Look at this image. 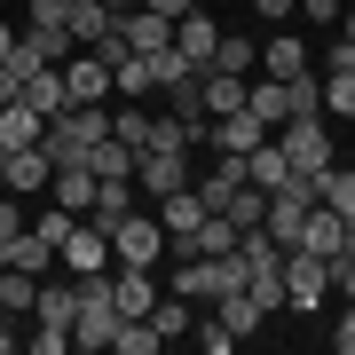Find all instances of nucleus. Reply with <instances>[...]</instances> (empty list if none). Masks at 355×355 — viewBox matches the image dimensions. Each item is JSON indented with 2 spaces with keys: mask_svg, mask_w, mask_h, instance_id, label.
<instances>
[{
  "mask_svg": "<svg viewBox=\"0 0 355 355\" xmlns=\"http://www.w3.org/2000/svg\"><path fill=\"white\" fill-rule=\"evenodd\" d=\"M166 245H174V237H166V221L135 205V214L111 229V268H158V261H166Z\"/></svg>",
  "mask_w": 355,
  "mask_h": 355,
  "instance_id": "nucleus-1",
  "label": "nucleus"
},
{
  "mask_svg": "<svg viewBox=\"0 0 355 355\" xmlns=\"http://www.w3.org/2000/svg\"><path fill=\"white\" fill-rule=\"evenodd\" d=\"M277 150L292 158V174H308V182L331 174V127H324V119H284V127H277Z\"/></svg>",
  "mask_w": 355,
  "mask_h": 355,
  "instance_id": "nucleus-2",
  "label": "nucleus"
},
{
  "mask_svg": "<svg viewBox=\"0 0 355 355\" xmlns=\"http://www.w3.org/2000/svg\"><path fill=\"white\" fill-rule=\"evenodd\" d=\"M277 277H284V308H324V300H331V261L300 253V245L277 261Z\"/></svg>",
  "mask_w": 355,
  "mask_h": 355,
  "instance_id": "nucleus-3",
  "label": "nucleus"
},
{
  "mask_svg": "<svg viewBox=\"0 0 355 355\" xmlns=\"http://www.w3.org/2000/svg\"><path fill=\"white\" fill-rule=\"evenodd\" d=\"M268 135H277V127H261V119L245 111V103H237V111H221V119H205V150H221V158H245V150H261Z\"/></svg>",
  "mask_w": 355,
  "mask_h": 355,
  "instance_id": "nucleus-4",
  "label": "nucleus"
},
{
  "mask_svg": "<svg viewBox=\"0 0 355 355\" xmlns=\"http://www.w3.org/2000/svg\"><path fill=\"white\" fill-rule=\"evenodd\" d=\"M111 24H119V40H127L135 55H158V48H174V16H158V8H142V0H135V8H119Z\"/></svg>",
  "mask_w": 355,
  "mask_h": 355,
  "instance_id": "nucleus-5",
  "label": "nucleus"
},
{
  "mask_svg": "<svg viewBox=\"0 0 355 355\" xmlns=\"http://www.w3.org/2000/svg\"><path fill=\"white\" fill-rule=\"evenodd\" d=\"M64 103H111V64L95 48H71L64 64Z\"/></svg>",
  "mask_w": 355,
  "mask_h": 355,
  "instance_id": "nucleus-6",
  "label": "nucleus"
},
{
  "mask_svg": "<svg viewBox=\"0 0 355 355\" xmlns=\"http://www.w3.org/2000/svg\"><path fill=\"white\" fill-rule=\"evenodd\" d=\"M55 268H71V277H87V268H111V237H103L95 221H71V237L55 245Z\"/></svg>",
  "mask_w": 355,
  "mask_h": 355,
  "instance_id": "nucleus-7",
  "label": "nucleus"
},
{
  "mask_svg": "<svg viewBox=\"0 0 355 355\" xmlns=\"http://www.w3.org/2000/svg\"><path fill=\"white\" fill-rule=\"evenodd\" d=\"M300 253H316V261H340V253H347V221L331 214V205H308V221H300Z\"/></svg>",
  "mask_w": 355,
  "mask_h": 355,
  "instance_id": "nucleus-8",
  "label": "nucleus"
},
{
  "mask_svg": "<svg viewBox=\"0 0 355 355\" xmlns=\"http://www.w3.org/2000/svg\"><path fill=\"white\" fill-rule=\"evenodd\" d=\"M253 71H268V79H300V71H316V55H308L300 32H277V40H261V64H253Z\"/></svg>",
  "mask_w": 355,
  "mask_h": 355,
  "instance_id": "nucleus-9",
  "label": "nucleus"
},
{
  "mask_svg": "<svg viewBox=\"0 0 355 355\" xmlns=\"http://www.w3.org/2000/svg\"><path fill=\"white\" fill-rule=\"evenodd\" d=\"M182 182H190L182 150H142V158H135V190H142V198H166V190H182Z\"/></svg>",
  "mask_w": 355,
  "mask_h": 355,
  "instance_id": "nucleus-10",
  "label": "nucleus"
},
{
  "mask_svg": "<svg viewBox=\"0 0 355 355\" xmlns=\"http://www.w3.org/2000/svg\"><path fill=\"white\" fill-rule=\"evenodd\" d=\"M158 221H166V237H174V245H190V237H198V221H205V198H198V182L166 190V198H158Z\"/></svg>",
  "mask_w": 355,
  "mask_h": 355,
  "instance_id": "nucleus-11",
  "label": "nucleus"
},
{
  "mask_svg": "<svg viewBox=\"0 0 355 355\" xmlns=\"http://www.w3.org/2000/svg\"><path fill=\"white\" fill-rule=\"evenodd\" d=\"M214 48H221V24H214V16H205V8L174 16V55H190V64L205 71V64H214Z\"/></svg>",
  "mask_w": 355,
  "mask_h": 355,
  "instance_id": "nucleus-12",
  "label": "nucleus"
},
{
  "mask_svg": "<svg viewBox=\"0 0 355 355\" xmlns=\"http://www.w3.org/2000/svg\"><path fill=\"white\" fill-rule=\"evenodd\" d=\"M111 308L119 316H150L158 308V277L150 268H111Z\"/></svg>",
  "mask_w": 355,
  "mask_h": 355,
  "instance_id": "nucleus-13",
  "label": "nucleus"
},
{
  "mask_svg": "<svg viewBox=\"0 0 355 355\" xmlns=\"http://www.w3.org/2000/svg\"><path fill=\"white\" fill-rule=\"evenodd\" d=\"M55 174V158L40 150V142H24V150H8V198H40Z\"/></svg>",
  "mask_w": 355,
  "mask_h": 355,
  "instance_id": "nucleus-14",
  "label": "nucleus"
},
{
  "mask_svg": "<svg viewBox=\"0 0 355 355\" xmlns=\"http://www.w3.org/2000/svg\"><path fill=\"white\" fill-rule=\"evenodd\" d=\"M48 198L64 205V214H87V205H95V174H87V158L55 166V174H48Z\"/></svg>",
  "mask_w": 355,
  "mask_h": 355,
  "instance_id": "nucleus-15",
  "label": "nucleus"
},
{
  "mask_svg": "<svg viewBox=\"0 0 355 355\" xmlns=\"http://www.w3.org/2000/svg\"><path fill=\"white\" fill-rule=\"evenodd\" d=\"M0 268H32V277H48V268H55V245H48V237H40V229L24 221L8 245H0Z\"/></svg>",
  "mask_w": 355,
  "mask_h": 355,
  "instance_id": "nucleus-16",
  "label": "nucleus"
},
{
  "mask_svg": "<svg viewBox=\"0 0 355 355\" xmlns=\"http://www.w3.org/2000/svg\"><path fill=\"white\" fill-rule=\"evenodd\" d=\"M16 103H32L40 119H55V111H64V64H32V71H24V95H16Z\"/></svg>",
  "mask_w": 355,
  "mask_h": 355,
  "instance_id": "nucleus-17",
  "label": "nucleus"
},
{
  "mask_svg": "<svg viewBox=\"0 0 355 355\" xmlns=\"http://www.w3.org/2000/svg\"><path fill=\"white\" fill-rule=\"evenodd\" d=\"M135 158H142L135 142H119V135H103L95 150H87V174H95V182H135Z\"/></svg>",
  "mask_w": 355,
  "mask_h": 355,
  "instance_id": "nucleus-18",
  "label": "nucleus"
},
{
  "mask_svg": "<svg viewBox=\"0 0 355 355\" xmlns=\"http://www.w3.org/2000/svg\"><path fill=\"white\" fill-rule=\"evenodd\" d=\"M245 182H253V190H284L292 182V158L277 150V135H268L261 150H245Z\"/></svg>",
  "mask_w": 355,
  "mask_h": 355,
  "instance_id": "nucleus-19",
  "label": "nucleus"
},
{
  "mask_svg": "<svg viewBox=\"0 0 355 355\" xmlns=\"http://www.w3.org/2000/svg\"><path fill=\"white\" fill-rule=\"evenodd\" d=\"M237 190H245V158H221V150H214V174L198 182V198H205V214H221V205L237 198Z\"/></svg>",
  "mask_w": 355,
  "mask_h": 355,
  "instance_id": "nucleus-20",
  "label": "nucleus"
},
{
  "mask_svg": "<svg viewBox=\"0 0 355 355\" xmlns=\"http://www.w3.org/2000/svg\"><path fill=\"white\" fill-rule=\"evenodd\" d=\"M166 111H174V119H198V127H205V71H182V79H166Z\"/></svg>",
  "mask_w": 355,
  "mask_h": 355,
  "instance_id": "nucleus-21",
  "label": "nucleus"
},
{
  "mask_svg": "<svg viewBox=\"0 0 355 355\" xmlns=\"http://www.w3.org/2000/svg\"><path fill=\"white\" fill-rule=\"evenodd\" d=\"M40 127H48V119H40L32 103H0V150H24V142H40Z\"/></svg>",
  "mask_w": 355,
  "mask_h": 355,
  "instance_id": "nucleus-22",
  "label": "nucleus"
},
{
  "mask_svg": "<svg viewBox=\"0 0 355 355\" xmlns=\"http://www.w3.org/2000/svg\"><path fill=\"white\" fill-rule=\"evenodd\" d=\"M24 48L40 55V64H71V48H79V40H71L64 24H24Z\"/></svg>",
  "mask_w": 355,
  "mask_h": 355,
  "instance_id": "nucleus-23",
  "label": "nucleus"
},
{
  "mask_svg": "<svg viewBox=\"0 0 355 355\" xmlns=\"http://www.w3.org/2000/svg\"><path fill=\"white\" fill-rule=\"evenodd\" d=\"M64 32L79 40V48H95V40L111 32V8H103V0H71V16H64Z\"/></svg>",
  "mask_w": 355,
  "mask_h": 355,
  "instance_id": "nucleus-24",
  "label": "nucleus"
},
{
  "mask_svg": "<svg viewBox=\"0 0 355 355\" xmlns=\"http://www.w3.org/2000/svg\"><path fill=\"white\" fill-rule=\"evenodd\" d=\"M32 300H40L32 268H0V308H8V316H32Z\"/></svg>",
  "mask_w": 355,
  "mask_h": 355,
  "instance_id": "nucleus-25",
  "label": "nucleus"
},
{
  "mask_svg": "<svg viewBox=\"0 0 355 355\" xmlns=\"http://www.w3.org/2000/svg\"><path fill=\"white\" fill-rule=\"evenodd\" d=\"M253 64H261V48H253V40L221 32V48H214V64H205V71H237V79H253Z\"/></svg>",
  "mask_w": 355,
  "mask_h": 355,
  "instance_id": "nucleus-26",
  "label": "nucleus"
},
{
  "mask_svg": "<svg viewBox=\"0 0 355 355\" xmlns=\"http://www.w3.org/2000/svg\"><path fill=\"white\" fill-rule=\"evenodd\" d=\"M237 237H245V229L229 221V214H205L198 237H190V253H237Z\"/></svg>",
  "mask_w": 355,
  "mask_h": 355,
  "instance_id": "nucleus-27",
  "label": "nucleus"
},
{
  "mask_svg": "<svg viewBox=\"0 0 355 355\" xmlns=\"http://www.w3.org/2000/svg\"><path fill=\"white\" fill-rule=\"evenodd\" d=\"M214 316L237 331V340H253V331H261V308L245 300V284H237V292H221V300H214Z\"/></svg>",
  "mask_w": 355,
  "mask_h": 355,
  "instance_id": "nucleus-28",
  "label": "nucleus"
},
{
  "mask_svg": "<svg viewBox=\"0 0 355 355\" xmlns=\"http://www.w3.org/2000/svg\"><path fill=\"white\" fill-rule=\"evenodd\" d=\"M316 205H331V214H340V221L355 214V166H331V174L316 182Z\"/></svg>",
  "mask_w": 355,
  "mask_h": 355,
  "instance_id": "nucleus-29",
  "label": "nucleus"
},
{
  "mask_svg": "<svg viewBox=\"0 0 355 355\" xmlns=\"http://www.w3.org/2000/svg\"><path fill=\"white\" fill-rule=\"evenodd\" d=\"M245 300H253L261 316H277V308H284V277H277V268H245Z\"/></svg>",
  "mask_w": 355,
  "mask_h": 355,
  "instance_id": "nucleus-30",
  "label": "nucleus"
},
{
  "mask_svg": "<svg viewBox=\"0 0 355 355\" xmlns=\"http://www.w3.org/2000/svg\"><path fill=\"white\" fill-rule=\"evenodd\" d=\"M237 103H245V79H237V71H205V119L237 111Z\"/></svg>",
  "mask_w": 355,
  "mask_h": 355,
  "instance_id": "nucleus-31",
  "label": "nucleus"
},
{
  "mask_svg": "<svg viewBox=\"0 0 355 355\" xmlns=\"http://www.w3.org/2000/svg\"><path fill=\"white\" fill-rule=\"evenodd\" d=\"M284 95H292V119H324V79H316V71L284 79Z\"/></svg>",
  "mask_w": 355,
  "mask_h": 355,
  "instance_id": "nucleus-32",
  "label": "nucleus"
},
{
  "mask_svg": "<svg viewBox=\"0 0 355 355\" xmlns=\"http://www.w3.org/2000/svg\"><path fill=\"white\" fill-rule=\"evenodd\" d=\"M324 119H355V71H324Z\"/></svg>",
  "mask_w": 355,
  "mask_h": 355,
  "instance_id": "nucleus-33",
  "label": "nucleus"
},
{
  "mask_svg": "<svg viewBox=\"0 0 355 355\" xmlns=\"http://www.w3.org/2000/svg\"><path fill=\"white\" fill-rule=\"evenodd\" d=\"M111 135L142 150V142H150V111H135V103H119V111H111Z\"/></svg>",
  "mask_w": 355,
  "mask_h": 355,
  "instance_id": "nucleus-34",
  "label": "nucleus"
},
{
  "mask_svg": "<svg viewBox=\"0 0 355 355\" xmlns=\"http://www.w3.org/2000/svg\"><path fill=\"white\" fill-rule=\"evenodd\" d=\"M71 221H79V214H64V205H55V198L40 205V214H32V229H40V237H48V245H64V237H71Z\"/></svg>",
  "mask_w": 355,
  "mask_h": 355,
  "instance_id": "nucleus-35",
  "label": "nucleus"
},
{
  "mask_svg": "<svg viewBox=\"0 0 355 355\" xmlns=\"http://www.w3.org/2000/svg\"><path fill=\"white\" fill-rule=\"evenodd\" d=\"M190 331H198V347H205V355H229V347H237V331H229L221 316H205V324H190Z\"/></svg>",
  "mask_w": 355,
  "mask_h": 355,
  "instance_id": "nucleus-36",
  "label": "nucleus"
},
{
  "mask_svg": "<svg viewBox=\"0 0 355 355\" xmlns=\"http://www.w3.org/2000/svg\"><path fill=\"white\" fill-rule=\"evenodd\" d=\"M71 0H24V24H64Z\"/></svg>",
  "mask_w": 355,
  "mask_h": 355,
  "instance_id": "nucleus-37",
  "label": "nucleus"
},
{
  "mask_svg": "<svg viewBox=\"0 0 355 355\" xmlns=\"http://www.w3.org/2000/svg\"><path fill=\"white\" fill-rule=\"evenodd\" d=\"M24 347H32V355H64V347H71V331H55V324H40V331H32Z\"/></svg>",
  "mask_w": 355,
  "mask_h": 355,
  "instance_id": "nucleus-38",
  "label": "nucleus"
},
{
  "mask_svg": "<svg viewBox=\"0 0 355 355\" xmlns=\"http://www.w3.org/2000/svg\"><path fill=\"white\" fill-rule=\"evenodd\" d=\"M331 292H340V300H355V253L331 261Z\"/></svg>",
  "mask_w": 355,
  "mask_h": 355,
  "instance_id": "nucleus-39",
  "label": "nucleus"
},
{
  "mask_svg": "<svg viewBox=\"0 0 355 355\" xmlns=\"http://www.w3.org/2000/svg\"><path fill=\"white\" fill-rule=\"evenodd\" d=\"M331 347H340V355H355V300L340 308V324H331Z\"/></svg>",
  "mask_w": 355,
  "mask_h": 355,
  "instance_id": "nucleus-40",
  "label": "nucleus"
},
{
  "mask_svg": "<svg viewBox=\"0 0 355 355\" xmlns=\"http://www.w3.org/2000/svg\"><path fill=\"white\" fill-rule=\"evenodd\" d=\"M300 16H316V24H340V16H347V0H300Z\"/></svg>",
  "mask_w": 355,
  "mask_h": 355,
  "instance_id": "nucleus-41",
  "label": "nucleus"
},
{
  "mask_svg": "<svg viewBox=\"0 0 355 355\" xmlns=\"http://www.w3.org/2000/svg\"><path fill=\"white\" fill-rule=\"evenodd\" d=\"M324 71H355V40H331V48H324Z\"/></svg>",
  "mask_w": 355,
  "mask_h": 355,
  "instance_id": "nucleus-42",
  "label": "nucleus"
},
{
  "mask_svg": "<svg viewBox=\"0 0 355 355\" xmlns=\"http://www.w3.org/2000/svg\"><path fill=\"white\" fill-rule=\"evenodd\" d=\"M24 221H32L24 205H8V198H0V245H8V237H16V229H24Z\"/></svg>",
  "mask_w": 355,
  "mask_h": 355,
  "instance_id": "nucleus-43",
  "label": "nucleus"
},
{
  "mask_svg": "<svg viewBox=\"0 0 355 355\" xmlns=\"http://www.w3.org/2000/svg\"><path fill=\"white\" fill-rule=\"evenodd\" d=\"M142 8H158V16H190L198 0H142Z\"/></svg>",
  "mask_w": 355,
  "mask_h": 355,
  "instance_id": "nucleus-44",
  "label": "nucleus"
},
{
  "mask_svg": "<svg viewBox=\"0 0 355 355\" xmlns=\"http://www.w3.org/2000/svg\"><path fill=\"white\" fill-rule=\"evenodd\" d=\"M261 16H300V0H253Z\"/></svg>",
  "mask_w": 355,
  "mask_h": 355,
  "instance_id": "nucleus-45",
  "label": "nucleus"
},
{
  "mask_svg": "<svg viewBox=\"0 0 355 355\" xmlns=\"http://www.w3.org/2000/svg\"><path fill=\"white\" fill-rule=\"evenodd\" d=\"M8 55H16V24H0V64H8Z\"/></svg>",
  "mask_w": 355,
  "mask_h": 355,
  "instance_id": "nucleus-46",
  "label": "nucleus"
},
{
  "mask_svg": "<svg viewBox=\"0 0 355 355\" xmlns=\"http://www.w3.org/2000/svg\"><path fill=\"white\" fill-rule=\"evenodd\" d=\"M0 103H16V71L8 64H0Z\"/></svg>",
  "mask_w": 355,
  "mask_h": 355,
  "instance_id": "nucleus-47",
  "label": "nucleus"
},
{
  "mask_svg": "<svg viewBox=\"0 0 355 355\" xmlns=\"http://www.w3.org/2000/svg\"><path fill=\"white\" fill-rule=\"evenodd\" d=\"M340 40H355V0H347V16H340Z\"/></svg>",
  "mask_w": 355,
  "mask_h": 355,
  "instance_id": "nucleus-48",
  "label": "nucleus"
},
{
  "mask_svg": "<svg viewBox=\"0 0 355 355\" xmlns=\"http://www.w3.org/2000/svg\"><path fill=\"white\" fill-rule=\"evenodd\" d=\"M0 190H8V150H0Z\"/></svg>",
  "mask_w": 355,
  "mask_h": 355,
  "instance_id": "nucleus-49",
  "label": "nucleus"
},
{
  "mask_svg": "<svg viewBox=\"0 0 355 355\" xmlns=\"http://www.w3.org/2000/svg\"><path fill=\"white\" fill-rule=\"evenodd\" d=\"M347 253H355V214H347Z\"/></svg>",
  "mask_w": 355,
  "mask_h": 355,
  "instance_id": "nucleus-50",
  "label": "nucleus"
},
{
  "mask_svg": "<svg viewBox=\"0 0 355 355\" xmlns=\"http://www.w3.org/2000/svg\"><path fill=\"white\" fill-rule=\"evenodd\" d=\"M198 8H214V0H198Z\"/></svg>",
  "mask_w": 355,
  "mask_h": 355,
  "instance_id": "nucleus-51",
  "label": "nucleus"
}]
</instances>
